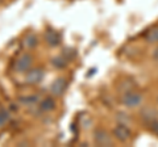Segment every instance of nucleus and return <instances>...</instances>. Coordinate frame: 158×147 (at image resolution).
Returning <instances> with one entry per match:
<instances>
[{
	"mask_svg": "<svg viewBox=\"0 0 158 147\" xmlns=\"http://www.w3.org/2000/svg\"><path fill=\"white\" fill-rule=\"evenodd\" d=\"M144 102V95L140 91L136 89H128L121 95V104L129 108V109H135L142 105Z\"/></svg>",
	"mask_w": 158,
	"mask_h": 147,
	"instance_id": "1",
	"label": "nucleus"
},
{
	"mask_svg": "<svg viewBox=\"0 0 158 147\" xmlns=\"http://www.w3.org/2000/svg\"><path fill=\"white\" fill-rule=\"evenodd\" d=\"M112 137L116 141L121 142V143H125V142L131 141V138H132V130H131V127L128 126V124L117 122L112 129Z\"/></svg>",
	"mask_w": 158,
	"mask_h": 147,
	"instance_id": "2",
	"label": "nucleus"
},
{
	"mask_svg": "<svg viewBox=\"0 0 158 147\" xmlns=\"http://www.w3.org/2000/svg\"><path fill=\"white\" fill-rule=\"evenodd\" d=\"M34 58L31 53H23L15 61V70L19 74H25L29 68L33 67Z\"/></svg>",
	"mask_w": 158,
	"mask_h": 147,
	"instance_id": "3",
	"label": "nucleus"
},
{
	"mask_svg": "<svg viewBox=\"0 0 158 147\" xmlns=\"http://www.w3.org/2000/svg\"><path fill=\"white\" fill-rule=\"evenodd\" d=\"M113 137L108 133L106 129H103V127H98V129L94 131V142H95V145L98 146H112L113 145Z\"/></svg>",
	"mask_w": 158,
	"mask_h": 147,
	"instance_id": "4",
	"label": "nucleus"
},
{
	"mask_svg": "<svg viewBox=\"0 0 158 147\" xmlns=\"http://www.w3.org/2000/svg\"><path fill=\"white\" fill-rule=\"evenodd\" d=\"M24 75H25V83L34 85V84H40L42 81L44 76H45V72H44V68L41 67H32Z\"/></svg>",
	"mask_w": 158,
	"mask_h": 147,
	"instance_id": "5",
	"label": "nucleus"
},
{
	"mask_svg": "<svg viewBox=\"0 0 158 147\" xmlns=\"http://www.w3.org/2000/svg\"><path fill=\"white\" fill-rule=\"evenodd\" d=\"M66 88H67V80L65 77H58L50 85V93L54 97H59L66 92Z\"/></svg>",
	"mask_w": 158,
	"mask_h": 147,
	"instance_id": "6",
	"label": "nucleus"
},
{
	"mask_svg": "<svg viewBox=\"0 0 158 147\" xmlns=\"http://www.w3.org/2000/svg\"><path fill=\"white\" fill-rule=\"evenodd\" d=\"M56 100H54V96H48L45 97V99H42V100H40L38 102V109L44 112V113H50L52 110L56 109Z\"/></svg>",
	"mask_w": 158,
	"mask_h": 147,
	"instance_id": "7",
	"label": "nucleus"
},
{
	"mask_svg": "<svg viewBox=\"0 0 158 147\" xmlns=\"http://www.w3.org/2000/svg\"><path fill=\"white\" fill-rule=\"evenodd\" d=\"M19 102L24 106H36L40 102V97L36 95H28V96H21L19 99Z\"/></svg>",
	"mask_w": 158,
	"mask_h": 147,
	"instance_id": "8",
	"label": "nucleus"
},
{
	"mask_svg": "<svg viewBox=\"0 0 158 147\" xmlns=\"http://www.w3.org/2000/svg\"><path fill=\"white\" fill-rule=\"evenodd\" d=\"M141 120L145 122L146 125H149L150 122H153L154 120H157V112L152 108H146L141 112Z\"/></svg>",
	"mask_w": 158,
	"mask_h": 147,
	"instance_id": "9",
	"label": "nucleus"
},
{
	"mask_svg": "<svg viewBox=\"0 0 158 147\" xmlns=\"http://www.w3.org/2000/svg\"><path fill=\"white\" fill-rule=\"evenodd\" d=\"M145 41L152 45H158V26H153L145 33Z\"/></svg>",
	"mask_w": 158,
	"mask_h": 147,
	"instance_id": "10",
	"label": "nucleus"
},
{
	"mask_svg": "<svg viewBox=\"0 0 158 147\" xmlns=\"http://www.w3.org/2000/svg\"><path fill=\"white\" fill-rule=\"evenodd\" d=\"M12 118V113L7 108H0V129L6 127Z\"/></svg>",
	"mask_w": 158,
	"mask_h": 147,
	"instance_id": "11",
	"label": "nucleus"
},
{
	"mask_svg": "<svg viewBox=\"0 0 158 147\" xmlns=\"http://www.w3.org/2000/svg\"><path fill=\"white\" fill-rule=\"evenodd\" d=\"M45 38H46V42L49 43L50 46H57L59 42H61V37L59 34L54 30H48L45 34Z\"/></svg>",
	"mask_w": 158,
	"mask_h": 147,
	"instance_id": "12",
	"label": "nucleus"
},
{
	"mask_svg": "<svg viewBox=\"0 0 158 147\" xmlns=\"http://www.w3.org/2000/svg\"><path fill=\"white\" fill-rule=\"evenodd\" d=\"M52 63H53L54 67L63 68V67H66L67 61L65 59V58H62V57H56V58H53V59H52Z\"/></svg>",
	"mask_w": 158,
	"mask_h": 147,
	"instance_id": "13",
	"label": "nucleus"
},
{
	"mask_svg": "<svg viewBox=\"0 0 158 147\" xmlns=\"http://www.w3.org/2000/svg\"><path fill=\"white\" fill-rule=\"evenodd\" d=\"M25 43L29 47H34L37 45V37L33 36V34H29V36L27 37V40H25Z\"/></svg>",
	"mask_w": 158,
	"mask_h": 147,
	"instance_id": "14",
	"label": "nucleus"
},
{
	"mask_svg": "<svg viewBox=\"0 0 158 147\" xmlns=\"http://www.w3.org/2000/svg\"><path fill=\"white\" fill-rule=\"evenodd\" d=\"M148 126H149V130L152 131V133L158 137V118L154 120L153 122H150V124L148 125Z\"/></svg>",
	"mask_w": 158,
	"mask_h": 147,
	"instance_id": "15",
	"label": "nucleus"
},
{
	"mask_svg": "<svg viewBox=\"0 0 158 147\" xmlns=\"http://www.w3.org/2000/svg\"><path fill=\"white\" fill-rule=\"evenodd\" d=\"M152 58L154 59L156 62H158V45H156V47L153 49V51H152Z\"/></svg>",
	"mask_w": 158,
	"mask_h": 147,
	"instance_id": "16",
	"label": "nucleus"
},
{
	"mask_svg": "<svg viewBox=\"0 0 158 147\" xmlns=\"http://www.w3.org/2000/svg\"><path fill=\"white\" fill-rule=\"evenodd\" d=\"M157 101H158V97H157Z\"/></svg>",
	"mask_w": 158,
	"mask_h": 147,
	"instance_id": "17",
	"label": "nucleus"
}]
</instances>
